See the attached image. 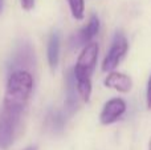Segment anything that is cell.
Wrapping results in <instances>:
<instances>
[{"label": "cell", "mask_w": 151, "mask_h": 150, "mask_svg": "<svg viewBox=\"0 0 151 150\" xmlns=\"http://www.w3.org/2000/svg\"><path fill=\"white\" fill-rule=\"evenodd\" d=\"M33 92V76L27 69L13 71L5 85L3 106L23 113Z\"/></svg>", "instance_id": "cell-1"}, {"label": "cell", "mask_w": 151, "mask_h": 150, "mask_svg": "<svg viewBox=\"0 0 151 150\" xmlns=\"http://www.w3.org/2000/svg\"><path fill=\"white\" fill-rule=\"evenodd\" d=\"M98 52L99 48L97 43L90 41L83 45L73 68L76 79H91V74H93L94 68L97 65V60H98Z\"/></svg>", "instance_id": "cell-2"}, {"label": "cell", "mask_w": 151, "mask_h": 150, "mask_svg": "<svg viewBox=\"0 0 151 150\" xmlns=\"http://www.w3.org/2000/svg\"><path fill=\"white\" fill-rule=\"evenodd\" d=\"M21 113L3 106L0 112V149L7 150L12 145Z\"/></svg>", "instance_id": "cell-3"}, {"label": "cell", "mask_w": 151, "mask_h": 150, "mask_svg": "<svg viewBox=\"0 0 151 150\" xmlns=\"http://www.w3.org/2000/svg\"><path fill=\"white\" fill-rule=\"evenodd\" d=\"M129 49V43L127 39L122 32H117L113 37L111 45H110L109 50H107L106 56H105L104 61H102V71L104 72H111L118 66L123 57H125L126 52Z\"/></svg>", "instance_id": "cell-4"}, {"label": "cell", "mask_w": 151, "mask_h": 150, "mask_svg": "<svg viewBox=\"0 0 151 150\" xmlns=\"http://www.w3.org/2000/svg\"><path fill=\"white\" fill-rule=\"evenodd\" d=\"M126 102L122 98H111V100L106 101L102 108L101 113H99V122L102 125H111L117 122L118 120L122 118V116L126 113Z\"/></svg>", "instance_id": "cell-5"}, {"label": "cell", "mask_w": 151, "mask_h": 150, "mask_svg": "<svg viewBox=\"0 0 151 150\" xmlns=\"http://www.w3.org/2000/svg\"><path fill=\"white\" fill-rule=\"evenodd\" d=\"M99 27H101V23H99L98 16L91 15L88 24L85 27H82L73 36V39H72V47L77 48V47L86 45L88 43H90L91 39L99 32Z\"/></svg>", "instance_id": "cell-6"}, {"label": "cell", "mask_w": 151, "mask_h": 150, "mask_svg": "<svg viewBox=\"0 0 151 150\" xmlns=\"http://www.w3.org/2000/svg\"><path fill=\"white\" fill-rule=\"evenodd\" d=\"M104 85L106 88L114 89L119 93H129L133 88V80L130 76L121 72H109L106 77L104 80Z\"/></svg>", "instance_id": "cell-7"}, {"label": "cell", "mask_w": 151, "mask_h": 150, "mask_svg": "<svg viewBox=\"0 0 151 150\" xmlns=\"http://www.w3.org/2000/svg\"><path fill=\"white\" fill-rule=\"evenodd\" d=\"M65 85H66V100H65V108L69 113L76 112L78 106V90H77V84H76V77L73 73V69L66 73L65 77Z\"/></svg>", "instance_id": "cell-8"}, {"label": "cell", "mask_w": 151, "mask_h": 150, "mask_svg": "<svg viewBox=\"0 0 151 150\" xmlns=\"http://www.w3.org/2000/svg\"><path fill=\"white\" fill-rule=\"evenodd\" d=\"M48 63L52 69H55L58 65L60 60V35L57 32L50 35L48 41Z\"/></svg>", "instance_id": "cell-9"}, {"label": "cell", "mask_w": 151, "mask_h": 150, "mask_svg": "<svg viewBox=\"0 0 151 150\" xmlns=\"http://www.w3.org/2000/svg\"><path fill=\"white\" fill-rule=\"evenodd\" d=\"M33 55L35 52L32 50L31 45L29 44H23L20 48H19L17 50H16V53L13 55V65L11 66H28L32 64V61H33Z\"/></svg>", "instance_id": "cell-10"}, {"label": "cell", "mask_w": 151, "mask_h": 150, "mask_svg": "<svg viewBox=\"0 0 151 150\" xmlns=\"http://www.w3.org/2000/svg\"><path fill=\"white\" fill-rule=\"evenodd\" d=\"M47 126L53 133H61L65 126V117L58 110H52L47 116Z\"/></svg>", "instance_id": "cell-11"}, {"label": "cell", "mask_w": 151, "mask_h": 150, "mask_svg": "<svg viewBox=\"0 0 151 150\" xmlns=\"http://www.w3.org/2000/svg\"><path fill=\"white\" fill-rule=\"evenodd\" d=\"M76 84L81 100L89 102L91 97V79H76Z\"/></svg>", "instance_id": "cell-12"}, {"label": "cell", "mask_w": 151, "mask_h": 150, "mask_svg": "<svg viewBox=\"0 0 151 150\" xmlns=\"http://www.w3.org/2000/svg\"><path fill=\"white\" fill-rule=\"evenodd\" d=\"M72 16L76 20H82L85 16V0H68Z\"/></svg>", "instance_id": "cell-13"}, {"label": "cell", "mask_w": 151, "mask_h": 150, "mask_svg": "<svg viewBox=\"0 0 151 150\" xmlns=\"http://www.w3.org/2000/svg\"><path fill=\"white\" fill-rule=\"evenodd\" d=\"M146 105L147 109L151 110V74L149 77V81H147V89H146Z\"/></svg>", "instance_id": "cell-14"}, {"label": "cell", "mask_w": 151, "mask_h": 150, "mask_svg": "<svg viewBox=\"0 0 151 150\" xmlns=\"http://www.w3.org/2000/svg\"><path fill=\"white\" fill-rule=\"evenodd\" d=\"M20 4L24 11H31L35 7V0H20Z\"/></svg>", "instance_id": "cell-15"}, {"label": "cell", "mask_w": 151, "mask_h": 150, "mask_svg": "<svg viewBox=\"0 0 151 150\" xmlns=\"http://www.w3.org/2000/svg\"><path fill=\"white\" fill-rule=\"evenodd\" d=\"M24 150H37L36 146H28V148H25Z\"/></svg>", "instance_id": "cell-16"}, {"label": "cell", "mask_w": 151, "mask_h": 150, "mask_svg": "<svg viewBox=\"0 0 151 150\" xmlns=\"http://www.w3.org/2000/svg\"><path fill=\"white\" fill-rule=\"evenodd\" d=\"M3 12V0H0V13Z\"/></svg>", "instance_id": "cell-17"}, {"label": "cell", "mask_w": 151, "mask_h": 150, "mask_svg": "<svg viewBox=\"0 0 151 150\" xmlns=\"http://www.w3.org/2000/svg\"><path fill=\"white\" fill-rule=\"evenodd\" d=\"M149 150H151V138H150V141H149Z\"/></svg>", "instance_id": "cell-18"}]
</instances>
